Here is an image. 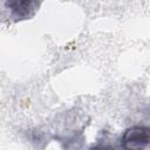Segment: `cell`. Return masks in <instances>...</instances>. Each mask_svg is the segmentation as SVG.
<instances>
[{"mask_svg": "<svg viewBox=\"0 0 150 150\" xmlns=\"http://www.w3.org/2000/svg\"><path fill=\"white\" fill-rule=\"evenodd\" d=\"M149 139V129L146 127L135 125L125 130L122 143L125 150H142L145 145H148Z\"/></svg>", "mask_w": 150, "mask_h": 150, "instance_id": "cell-1", "label": "cell"}, {"mask_svg": "<svg viewBox=\"0 0 150 150\" xmlns=\"http://www.w3.org/2000/svg\"><path fill=\"white\" fill-rule=\"evenodd\" d=\"M5 6L11 11L12 15L16 20H25L34 15L39 7V2L32 0H23V1H8Z\"/></svg>", "mask_w": 150, "mask_h": 150, "instance_id": "cell-2", "label": "cell"}]
</instances>
